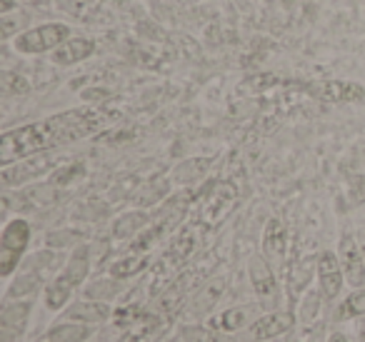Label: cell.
I'll return each instance as SVG.
<instances>
[{"mask_svg":"<svg viewBox=\"0 0 365 342\" xmlns=\"http://www.w3.org/2000/svg\"><path fill=\"white\" fill-rule=\"evenodd\" d=\"M295 327V315L290 310H278V312H268V315H260L258 320L250 325V340L253 342H265L280 337L285 332H290Z\"/></svg>","mask_w":365,"mask_h":342,"instance_id":"obj_7","label":"cell"},{"mask_svg":"<svg viewBox=\"0 0 365 342\" xmlns=\"http://www.w3.org/2000/svg\"><path fill=\"white\" fill-rule=\"evenodd\" d=\"M148 262H150V257H148V255H125V257H120L118 262H113L110 275L115 277V280H125V277L138 275V272H140Z\"/></svg>","mask_w":365,"mask_h":342,"instance_id":"obj_17","label":"cell"},{"mask_svg":"<svg viewBox=\"0 0 365 342\" xmlns=\"http://www.w3.org/2000/svg\"><path fill=\"white\" fill-rule=\"evenodd\" d=\"M28 242H31V225L23 217H13L3 227V235H0V275L11 277L13 270L21 265L23 252L28 250Z\"/></svg>","mask_w":365,"mask_h":342,"instance_id":"obj_3","label":"cell"},{"mask_svg":"<svg viewBox=\"0 0 365 342\" xmlns=\"http://www.w3.org/2000/svg\"><path fill=\"white\" fill-rule=\"evenodd\" d=\"M180 335L185 342H235L233 337L223 335L220 330H210V327H200V325L180 327Z\"/></svg>","mask_w":365,"mask_h":342,"instance_id":"obj_18","label":"cell"},{"mask_svg":"<svg viewBox=\"0 0 365 342\" xmlns=\"http://www.w3.org/2000/svg\"><path fill=\"white\" fill-rule=\"evenodd\" d=\"M315 272H318L320 292H323V297H328V300L338 297L340 287H343V280H345L340 257L330 250H323L318 257H315Z\"/></svg>","mask_w":365,"mask_h":342,"instance_id":"obj_5","label":"cell"},{"mask_svg":"<svg viewBox=\"0 0 365 342\" xmlns=\"http://www.w3.org/2000/svg\"><path fill=\"white\" fill-rule=\"evenodd\" d=\"M310 267H313V260H303V275H300V267L298 272L293 275V290H303L305 285H308V277H310Z\"/></svg>","mask_w":365,"mask_h":342,"instance_id":"obj_25","label":"cell"},{"mask_svg":"<svg viewBox=\"0 0 365 342\" xmlns=\"http://www.w3.org/2000/svg\"><path fill=\"white\" fill-rule=\"evenodd\" d=\"M328 342H348V337H345L343 332H333V335L328 337Z\"/></svg>","mask_w":365,"mask_h":342,"instance_id":"obj_30","label":"cell"},{"mask_svg":"<svg viewBox=\"0 0 365 342\" xmlns=\"http://www.w3.org/2000/svg\"><path fill=\"white\" fill-rule=\"evenodd\" d=\"M260 317V307L258 305H243V307H233V310H225L223 315L215 317L210 325L218 327L220 332H235L240 327L253 325Z\"/></svg>","mask_w":365,"mask_h":342,"instance_id":"obj_12","label":"cell"},{"mask_svg":"<svg viewBox=\"0 0 365 342\" xmlns=\"http://www.w3.org/2000/svg\"><path fill=\"white\" fill-rule=\"evenodd\" d=\"M0 342H21V335H18V332H11V330H3Z\"/></svg>","mask_w":365,"mask_h":342,"instance_id":"obj_28","label":"cell"},{"mask_svg":"<svg viewBox=\"0 0 365 342\" xmlns=\"http://www.w3.org/2000/svg\"><path fill=\"white\" fill-rule=\"evenodd\" d=\"M358 342H365V327H363V330L358 332Z\"/></svg>","mask_w":365,"mask_h":342,"instance_id":"obj_32","label":"cell"},{"mask_svg":"<svg viewBox=\"0 0 365 342\" xmlns=\"http://www.w3.org/2000/svg\"><path fill=\"white\" fill-rule=\"evenodd\" d=\"M248 272H250V282H253V290L260 297H273L275 295V275L268 265V257L253 255L248 262Z\"/></svg>","mask_w":365,"mask_h":342,"instance_id":"obj_13","label":"cell"},{"mask_svg":"<svg viewBox=\"0 0 365 342\" xmlns=\"http://www.w3.org/2000/svg\"><path fill=\"white\" fill-rule=\"evenodd\" d=\"M148 217L143 215V212H130V215L120 217V220L115 222V237H130L133 232H138L143 225H145Z\"/></svg>","mask_w":365,"mask_h":342,"instance_id":"obj_20","label":"cell"},{"mask_svg":"<svg viewBox=\"0 0 365 342\" xmlns=\"http://www.w3.org/2000/svg\"><path fill=\"white\" fill-rule=\"evenodd\" d=\"M118 292V285L115 282H91L86 287V297L88 300H101V297H113Z\"/></svg>","mask_w":365,"mask_h":342,"instance_id":"obj_22","label":"cell"},{"mask_svg":"<svg viewBox=\"0 0 365 342\" xmlns=\"http://www.w3.org/2000/svg\"><path fill=\"white\" fill-rule=\"evenodd\" d=\"M223 287H225L223 277H220V280H215V282H210V285L203 290V300L198 297V302H195V312H208L210 307H213V302L223 295Z\"/></svg>","mask_w":365,"mask_h":342,"instance_id":"obj_21","label":"cell"},{"mask_svg":"<svg viewBox=\"0 0 365 342\" xmlns=\"http://www.w3.org/2000/svg\"><path fill=\"white\" fill-rule=\"evenodd\" d=\"M310 90L315 93V98H323L330 103H348V100H363L365 88L358 83H338V81H328V83H318V86H310Z\"/></svg>","mask_w":365,"mask_h":342,"instance_id":"obj_11","label":"cell"},{"mask_svg":"<svg viewBox=\"0 0 365 342\" xmlns=\"http://www.w3.org/2000/svg\"><path fill=\"white\" fill-rule=\"evenodd\" d=\"M106 125V115L101 110H66L51 115L46 120L28 123L16 130H6L0 138V165L8 167L18 160H26L51 147L68 145L81 138L93 135Z\"/></svg>","mask_w":365,"mask_h":342,"instance_id":"obj_1","label":"cell"},{"mask_svg":"<svg viewBox=\"0 0 365 342\" xmlns=\"http://www.w3.org/2000/svg\"><path fill=\"white\" fill-rule=\"evenodd\" d=\"M153 330H155V327H148V330H140V332H130L123 342H153Z\"/></svg>","mask_w":365,"mask_h":342,"instance_id":"obj_26","label":"cell"},{"mask_svg":"<svg viewBox=\"0 0 365 342\" xmlns=\"http://www.w3.org/2000/svg\"><path fill=\"white\" fill-rule=\"evenodd\" d=\"M68 38H71V26H66V23H43V26L31 28L26 33H18L13 46L23 56H41V53L56 51Z\"/></svg>","mask_w":365,"mask_h":342,"instance_id":"obj_4","label":"cell"},{"mask_svg":"<svg viewBox=\"0 0 365 342\" xmlns=\"http://www.w3.org/2000/svg\"><path fill=\"white\" fill-rule=\"evenodd\" d=\"M93 335V330L81 322H71V325H56L46 337L38 342H86Z\"/></svg>","mask_w":365,"mask_h":342,"instance_id":"obj_16","label":"cell"},{"mask_svg":"<svg viewBox=\"0 0 365 342\" xmlns=\"http://www.w3.org/2000/svg\"><path fill=\"white\" fill-rule=\"evenodd\" d=\"M338 255H340V265H343L345 280L353 287H363L365 285V257L360 252L358 237L355 235H343L338 245Z\"/></svg>","mask_w":365,"mask_h":342,"instance_id":"obj_6","label":"cell"},{"mask_svg":"<svg viewBox=\"0 0 365 342\" xmlns=\"http://www.w3.org/2000/svg\"><path fill=\"white\" fill-rule=\"evenodd\" d=\"M51 165H53V157L46 155V152H38V155H31L26 160H18L16 167L13 165L3 167V185H21V182L46 172Z\"/></svg>","mask_w":365,"mask_h":342,"instance_id":"obj_9","label":"cell"},{"mask_svg":"<svg viewBox=\"0 0 365 342\" xmlns=\"http://www.w3.org/2000/svg\"><path fill=\"white\" fill-rule=\"evenodd\" d=\"M23 3H28V6H46L51 0H23Z\"/></svg>","mask_w":365,"mask_h":342,"instance_id":"obj_31","label":"cell"},{"mask_svg":"<svg viewBox=\"0 0 365 342\" xmlns=\"http://www.w3.org/2000/svg\"><path fill=\"white\" fill-rule=\"evenodd\" d=\"M3 18V38H11V36H16V28H23L28 23V16H21L18 21H11V16H0Z\"/></svg>","mask_w":365,"mask_h":342,"instance_id":"obj_24","label":"cell"},{"mask_svg":"<svg viewBox=\"0 0 365 342\" xmlns=\"http://www.w3.org/2000/svg\"><path fill=\"white\" fill-rule=\"evenodd\" d=\"M13 8H16V0H0V16H8Z\"/></svg>","mask_w":365,"mask_h":342,"instance_id":"obj_27","label":"cell"},{"mask_svg":"<svg viewBox=\"0 0 365 342\" xmlns=\"http://www.w3.org/2000/svg\"><path fill=\"white\" fill-rule=\"evenodd\" d=\"M355 237H358L360 252H363V257H365V227H363V230H360V232H358V235H355Z\"/></svg>","mask_w":365,"mask_h":342,"instance_id":"obj_29","label":"cell"},{"mask_svg":"<svg viewBox=\"0 0 365 342\" xmlns=\"http://www.w3.org/2000/svg\"><path fill=\"white\" fill-rule=\"evenodd\" d=\"M263 255L268 257V260H283V255H285V225L278 217L268 220V225H265Z\"/></svg>","mask_w":365,"mask_h":342,"instance_id":"obj_15","label":"cell"},{"mask_svg":"<svg viewBox=\"0 0 365 342\" xmlns=\"http://www.w3.org/2000/svg\"><path fill=\"white\" fill-rule=\"evenodd\" d=\"M3 90L8 95H21V93H28V83L16 73H3Z\"/></svg>","mask_w":365,"mask_h":342,"instance_id":"obj_23","label":"cell"},{"mask_svg":"<svg viewBox=\"0 0 365 342\" xmlns=\"http://www.w3.org/2000/svg\"><path fill=\"white\" fill-rule=\"evenodd\" d=\"M68 270H63L51 285L46 287V305L51 310H61L68 300H71L73 290L86 280L88 270H91V257H88V247H78L73 257L68 260Z\"/></svg>","mask_w":365,"mask_h":342,"instance_id":"obj_2","label":"cell"},{"mask_svg":"<svg viewBox=\"0 0 365 342\" xmlns=\"http://www.w3.org/2000/svg\"><path fill=\"white\" fill-rule=\"evenodd\" d=\"M235 200H238V192H235V187L230 185V182H220V185H215V190L210 192L203 202V222L205 225H218V222L225 217V212L235 205Z\"/></svg>","mask_w":365,"mask_h":342,"instance_id":"obj_8","label":"cell"},{"mask_svg":"<svg viewBox=\"0 0 365 342\" xmlns=\"http://www.w3.org/2000/svg\"><path fill=\"white\" fill-rule=\"evenodd\" d=\"M110 317V307L106 302H93V300H83L76 302L71 310L66 312V320L71 322H106Z\"/></svg>","mask_w":365,"mask_h":342,"instance_id":"obj_14","label":"cell"},{"mask_svg":"<svg viewBox=\"0 0 365 342\" xmlns=\"http://www.w3.org/2000/svg\"><path fill=\"white\" fill-rule=\"evenodd\" d=\"M358 315H365V290L358 287L353 295H348L343 302H340L338 312H335V320L338 322H345L350 317H358Z\"/></svg>","mask_w":365,"mask_h":342,"instance_id":"obj_19","label":"cell"},{"mask_svg":"<svg viewBox=\"0 0 365 342\" xmlns=\"http://www.w3.org/2000/svg\"><path fill=\"white\" fill-rule=\"evenodd\" d=\"M93 53H96V41H91V38H68L63 46L53 51V63L56 66H76L81 61H88Z\"/></svg>","mask_w":365,"mask_h":342,"instance_id":"obj_10","label":"cell"}]
</instances>
